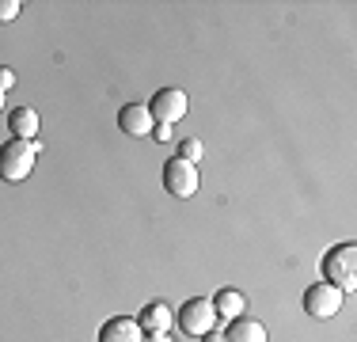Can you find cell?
<instances>
[{"label":"cell","mask_w":357,"mask_h":342,"mask_svg":"<svg viewBox=\"0 0 357 342\" xmlns=\"http://www.w3.org/2000/svg\"><path fill=\"white\" fill-rule=\"evenodd\" d=\"M38 160V141H4L0 144V179L4 183H23L35 171Z\"/></svg>","instance_id":"cell-1"},{"label":"cell","mask_w":357,"mask_h":342,"mask_svg":"<svg viewBox=\"0 0 357 342\" xmlns=\"http://www.w3.org/2000/svg\"><path fill=\"white\" fill-rule=\"evenodd\" d=\"M319 270H323V281H331V285H338V289H354L357 285V247L354 244L331 247V251L323 255Z\"/></svg>","instance_id":"cell-2"},{"label":"cell","mask_w":357,"mask_h":342,"mask_svg":"<svg viewBox=\"0 0 357 342\" xmlns=\"http://www.w3.org/2000/svg\"><path fill=\"white\" fill-rule=\"evenodd\" d=\"M217 320H220V315L213 312V301L194 297V301H186L183 308H178L175 327L183 331V335H190V339H206L209 331H217Z\"/></svg>","instance_id":"cell-3"},{"label":"cell","mask_w":357,"mask_h":342,"mask_svg":"<svg viewBox=\"0 0 357 342\" xmlns=\"http://www.w3.org/2000/svg\"><path fill=\"white\" fill-rule=\"evenodd\" d=\"M198 164H190V160L175 156L164 164V191L172 194V198H194L198 194Z\"/></svg>","instance_id":"cell-4"},{"label":"cell","mask_w":357,"mask_h":342,"mask_svg":"<svg viewBox=\"0 0 357 342\" xmlns=\"http://www.w3.org/2000/svg\"><path fill=\"white\" fill-rule=\"evenodd\" d=\"M304 312L316 315V320H335L342 312V289L331 285V281H316V285L304 289Z\"/></svg>","instance_id":"cell-5"},{"label":"cell","mask_w":357,"mask_h":342,"mask_svg":"<svg viewBox=\"0 0 357 342\" xmlns=\"http://www.w3.org/2000/svg\"><path fill=\"white\" fill-rule=\"evenodd\" d=\"M186 107H190V99H186V91H178V88H160L156 96H152V103H149L152 122H164V126L183 122Z\"/></svg>","instance_id":"cell-6"},{"label":"cell","mask_w":357,"mask_h":342,"mask_svg":"<svg viewBox=\"0 0 357 342\" xmlns=\"http://www.w3.org/2000/svg\"><path fill=\"white\" fill-rule=\"evenodd\" d=\"M137 323H141L144 335H167V331L175 327V312L164 301H152L137 312Z\"/></svg>","instance_id":"cell-7"},{"label":"cell","mask_w":357,"mask_h":342,"mask_svg":"<svg viewBox=\"0 0 357 342\" xmlns=\"http://www.w3.org/2000/svg\"><path fill=\"white\" fill-rule=\"evenodd\" d=\"M118 126H122L130 137H149L152 133V110H149V103H126L122 110H118Z\"/></svg>","instance_id":"cell-8"},{"label":"cell","mask_w":357,"mask_h":342,"mask_svg":"<svg viewBox=\"0 0 357 342\" xmlns=\"http://www.w3.org/2000/svg\"><path fill=\"white\" fill-rule=\"evenodd\" d=\"M99 342H144V331H141L137 315H114V320L103 323Z\"/></svg>","instance_id":"cell-9"},{"label":"cell","mask_w":357,"mask_h":342,"mask_svg":"<svg viewBox=\"0 0 357 342\" xmlns=\"http://www.w3.org/2000/svg\"><path fill=\"white\" fill-rule=\"evenodd\" d=\"M225 342H266V327L251 315H236V320H228Z\"/></svg>","instance_id":"cell-10"},{"label":"cell","mask_w":357,"mask_h":342,"mask_svg":"<svg viewBox=\"0 0 357 342\" xmlns=\"http://www.w3.org/2000/svg\"><path fill=\"white\" fill-rule=\"evenodd\" d=\"M8 130H12L15 141H35L38 137V114L31 107H15L8 114Z\"/></svg>","instance_id":"cell-11"},{"label":"cell","mask_w":357,"mask_h":342,"mask_svg":"<svg viewBox=\"0 0 357 342\" xmlns=\"http://www.w3.org/2000/svg\"><path fill=\"white\" fill-rule=\"evenodd\" d=\"M213 312L220 320H236V315L248 312V297L240 293V289H217L213 293Z\"/></svg>","instance_id":"cell-12"},{"label":"cell","mask_w":357,"mask_h":342,"mask_svg":"<svg viewBox=\"0 0 357 342\" xmlns=\"http://www.w3.org/2000/svg\"><path fill=\"white\" fill-rule=\"evenodd\" d=\"M178 156L190 160V164H194V160H202V141H198V137H186V141L178 144Z\"/></svg>","instance_id":"cell-13"},{"label":"cell","mask_w":357,"mask_h":342,"mask_svg":"<svg viewBox=\"0 0 357 342\" xmlns=\"http://www.w3.org/2000/svg\"><path fill=\"white\" fill-rule=\"evenodd\" d=\"M20 0H0V23H12L15 15H20Z\"/></svg>","instance_id":"cell-14"},{"label":"cell","mask_w":357,"mask_h":342,"mask_svg":"<svg viewBox=\"0 0 357 342\" xmlns=\"http://www.w3.org/2000/svg\"><path fill=\"white\" fill-rule=\"evenodd\" d=\"M152 137H156V141H160V144H167V141H172V137H175V133H172V126H164V122H156V126H152Z\"/></svg>","instance_id":"cell-15"},{"label":"cell","mask_w":357,"mask_h":342,"mask_svg":"<svg viewBox=\"0 0 357 342\" xmlns=\"http://www.w3.org/2000/svg\"><path fill=\"white\" fill-rule=\"evenodd\" d=\"M8 88H15V73L8 65H0V91H8Z\"/></svg>","instance_id":"cell-16"},{"label":"cell","mask_w":357,"mask_h":342,"mask_svg":"<svg viewBox=\"0 0 357 342\" xmlns=\"http://www.w3.org/2000/svg\"><path fill=\"white\" fill-rule=\"evenodd\" d=\"M144 342H172V335H144Z\"/></svg>","instance_id":"cell-17"},{"label":"cell","mask_w":357,"mask_h":342,"mask_svg":"<svg viewBox=\"0 0 357 342\" xmlns=\"http://www.w3.org/2000/svg\"><path fill=\"white\" fill-rule=\"evenodd\" d=\"M202 342H225V335H217V331H209V335L202 339Z\"/></svg>","instance_id":"cell-18"},{"label":"cell","mask_w":357,"mask_h":342,"mask_svg":"<svg viewBox=\"0 0 357 342\" xmlns=\"http://www.w3.org/2000/svg\"><path fill=\"white\" fill-rule=\"evenodd\" d=\"M0 110H4V91H0Z\"/></svg>","instance_id":"cell-19"}]
</instances>
